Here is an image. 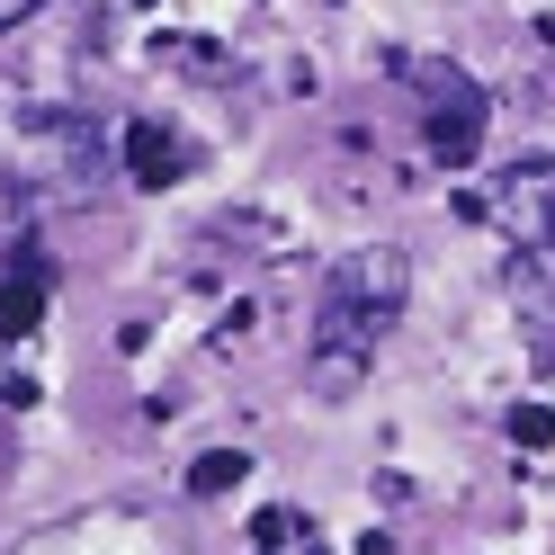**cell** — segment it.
<instances>
[{
  "mask_svg": "<svg viewBox=\"0 0 555 555\" xmlns=\"http://www.w3.org/2000/svg\"><path fill=\"white\" fill-rule=\"evenodd\" d=\"M412 305V251L403 242H359L323 269V296H314V332H305V395L323 403H350L367 376L386 332L403 323Z\"/></svg>",
  "mask_w": 555,
  "mask_h": 555,
  "instance_id": "1",
  "label": "cell"
},
{
  "mask_svg": "<svg viewBox=\"0 0 555 555\" xmlns=\"http://www.w3.org/2000/svg\"><path fill=\"white\" fill-rule=\"evenodd\" d=\"M475 216L493 224L511 251H555V153H519L475 189Z\"/></svg>",
  "mask_w": 555,
  "mask_h": 555,
  "instance_id": "2",
  "label": "cell"
},
{
  "mask_svg": "<svg viewBox=\"0 0 555 555\" xmlns=\"http://www.w3.org/2000/svg\"><path fill=\"white\" fill-rule=\"evenodd\" d=\"M403 81L422 90V126H430V153L448 170H466L483 153V90L457 73V63H403Z\"/></svg>",
  "mask_w": 555,
  "mask_h": 555,
  "instance_id": "3",
  "label": "cell"
},
{
  "mask_svg": "<svg viewBox=\"0 0 555 555\" xmlns=\"http://www.w3.org/2000/svg\"><path fill=\"white\" fill-rule=\"evenodd\" d=\"M511 314H519V340H529V359L555 367V251H511Z\"/></svg>",
  "mask_w": 555,
  "mask_h": 555,
  "instance_id": "4",
  "label": "cell"
},
{
  "mask_svg": "<svg viewBox=\"0 0 555 555\" xmlns=\"http://www.w3.org/2000/svg\"><path fill=\"white\" fill-rule=\"evenodd\" d=\"M189 170H197V153H189L162 117H126V180H134V189H180Z\"/></svg>",
  "mask_w": 555,
  "mask_h": 555,
  "instance_id": "5",
  "label": "cell"
},
{
  "mask_svg": "<svg viewBox=\"0 0 555 555\" xmlns=\"http://www.w3.org/2000/svg\"><path fill=\"white\" fill-rule=\"evenodd\" d=\"M46 287H54V278H46V260H27V269L10 278V287H0V340H27V332H37V314H46Z\"/></svg>",
  "mask_w": 555,
  "mask_h": 555,
  "instance_id": "6",
  "label": "cell"
},
{
  "mask_svg": "<svg viewBox=\"0 0 555 555\" xmlns=\"http://www.w3.org/2000/svg\"><path fill=\"white\" fill-rule=\"evenodd\" d=\"M251 546H260V555H305V519H296L287 502H269V511L251 519Z\"/></svg>",
  "mask_w": 555,
  "mask_h": 555,
  "instance_id": "7",
  "label": "cell"
},
{
  "mask_svg": "<svg viewBox=\"0 0 555 555\" xmlns=\"http://www.w3.org/2000/svg\"><path fill=\"white\" fill-rule=\"evenodd\" d=\"M224 483H242V457H233V448H216V457H197V466H189V493H197V502H216Z\"/></svg>",
  "mask_w": 555,
  "mask_h": 555,
  "instance_id": "8",
  "label": "cell"
},
{
  "mask_svg": "<svg viewBox=\"0 0 555 555\" xmlns=\"http://www.w3.org/2000/svg\"><path fill=\"white\" fill-rule=\"evenodd\" d=\"M511 439H519V448H555V412H546V403H519V412H511Z\"/></svg>",
  "mask_w": 555,
  "mask_h": 555,
  "instance_id": "9",
  "label": "cell"
},
{
  "mask_svg": "<svg viewBox=\"0 0 555 555\" xmlns=\"http://www.w3.org/2000/svg\"><path fill=\"white\" fill-rule=\"evenodd\" d=\"M37 10H46V0H0V37H10V27H27Z\"/></svg>",
  "mask_w": 555,
  "mask_h": 555,
  "instance_id": "10",
  "label": "cell"
}]
</instances>
